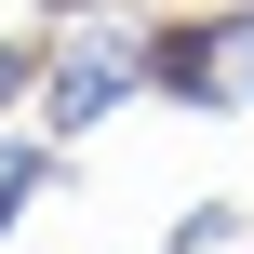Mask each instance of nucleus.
<instances>
[{
  "mask_svg": "<svg viewBox=\"0 0 254 254\" xmlns=\"http://www.w3.org/2000/svg\"><path fill=\"white\" fill-rule=\"evenodd\" d=\"M134 54H147V13H121L107 0V27H67L54 54H40V134L54 147H80L94 121H121L147 80H134Z\"/></svg>",
  "mask_w": 254,
  "mask_h": 254,
  "instance_id": "f03ea898",
  "label": "nucleus"
},
{
  "mask_svg": "<svg viewBox=\"0 0 254 254\" xmlns=\"http://www.w3.org/2000/svg\"><path fill=\"white\" fill-rule=\"evenodd\" d=\"M27 94H40V40H0V134L27 121Z\"/></svg>",
  "mask_w": 254,
  "mask_h": 254,
  "instance_id": "39448f33",
  "label": "nucleus"
},
{
  "mask_svg": "<svg viewBox=\"0 0 254 254\" xmlns=\"http://www.w3.org/2000/svg\"><path fill=\"white\" fill-rule=\"evenodd\" d=\"M134 80H147L161 107L241 121V107H254V0H228V13H161L147 54H134Z\"/></svg>",
  "mask_w": 254,
  "mask_h": 254,
  "instance_id": "f257e3e1",
  "label": "nucleus"
},
{
  "mask_svg": "<svg viewBox=\"0 0 254 254\" xmlns=\"http://www.w3.org/2000/svg\"><path fill=\"white\" fill-rule=\"evenodd\" d=\"M228 241H241V214H228V201H188V214L161 228V254H228Z\"/></svg>",
  "mask_w": 254,
  "mask_h": 254,
  "instance_id": "20e7f679",
  "label": "nucleus"
},
{
  "mask_svg": "<svg viewBox=\"0 0 254 254\" xmlns=\"http://www.w3.org/2000/svg\"><path fill=\"white\" fill-rule=\"evenodd\" d=\"M54 13H94V0H54Z\"/></svg>",
  "mask_w": 254,
  "mask_h": 254,
  "instance_id": "423d86ee",
  "label": "nucleus"
},
{
  "mask_svg": "<svg viewBox=\"0 0 254 254\" xmlns=\"http://www.w3.org/2000/svg\"><path fill=\"white\" fill-rule=\"evenodd\" d=\"M54 188V134H0V241L27 228V201Z\"/></svg>",
  "mask_w": 254,
  "mask_h": 254,
  "instance_id": "7ed1b4c3",
  "label": "nucleus"
}]
</instances>
